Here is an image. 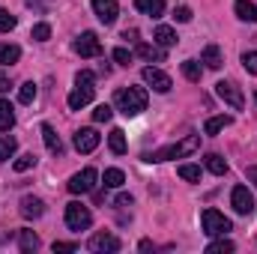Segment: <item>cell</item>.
I'll return each mask as SVG.
<instances>
[{
    "mask_svg": "<svg viewBox=\"0 0 257 254\" xmlns=\"http://www.w3.org/2000/svg\"><path fill=\"white\" fill-rule=\"evenodd\" d=\"M42 141H45V147H48V153H54V156H60L63 153V141H60V135L54 132V126H42Z\"/></svg>",
    "mask_w": 257,
    "mask_h": 254,
    "instance_id": "17",
    "label": "cell"
},
{
    "mask_svg": "<svg viewBox=\"0 0 257 254\" xmlns=\"http://www.w3.org/2000/svg\"><path fill=\"white\" fill-rule=\"evenodd\" d=\"M96 180H99V174H96L93 168H84L81 174H75V177L69 180V191H72V194H87V191L96 189Z\"/></svg>",
    "mask_w": 257,
    "mask_h": 254,
    "instance_id": "9",
    "label": "cell"
},
{
    "mask_svg": "<svg viewBox=\"0 0 257 254\" xmlns=\"http://www.w3.org/2000/svg\"><path fill=\"white\" fill-rule=\"evenodd\" d=\"M111 117H114V111H111V105H99V108L93 111V120H96V123H108Z\"/></svg>",
    "mask_w": 257,
    "mask_h": 254,
    "instance_id": "35",
    "label": "cell"
},
{
    "mask_svg": "<svg viewBox=\"0 0 257 254\" xmlns=\"http://www.w3.org/2000/svg\"><path fill=\"white\" fill-rule=\"evenodd\" d=\"M15 150H18V141L15 138H0V165L9 162L15 156Z\"/></svg>",
    "mask_w": 257,
    "mask_h": 254,
    "instance_id": "28",
    "label": "cell"
},
{
    "mask_svg": "<svg viewBox=\"0 0 257 254\" xmlns=\"http://www.w3.org/2000/svg\"><path fill=\"white\" fill-rule=\"evenodd\" d=\"M33 165H36V156H33V153H24V156H18V159H15V165H12V168H15L18 174H24V171H30Z\"/></svg>",
    "mask_w": 257,
    "mask_h": 254,
    "instance_id": "32",
    "label": "cell"
},
{
    "mask_svg": "<svg viewBox=\"0 0 257 254\" xmlns=\"http://www.w3.org/2000/svg\"><path fill=\"white\" fill-rule=\"evenodd\" d=\"M233 248H236V245H233L230 239H224V236H221V239H215V242H209V245H206V254H230Z\"/></svg>",
    "mask_w": 257,
    "mask_h": 254,
    "instance_id": "29",
    "label": "cell"
},
{
    "mask_svg": "<svg viewBox=\"0 0 257 254\" xmlns=\"http://www.w3.org/2000/svg\"><path fill=\"white\" fill-rule=\"evenodd\" d=\"M108 147H111L114 156H123V153H126V132H123V129H111V135H108Z\"/></svg>",
    "mask_w": 257,
    "mask_h": 254,
    "instance_id": "21",
    "label": "cell"
},
{
    "mask_svg": "<svg viewBox=\"0 0 257 254\" xmlns=\"http://www.w3.org/2000/svg\"><path fill=\"white\" fill-rule=\"evenodd\" d=\"M90 224H93V212H90L81 200L66 203V227H69V230H87Z\"/></svg>",
    "mask_w": 257,
    "mask_h": 254,
    "instance_id": "4",
    "label": "cell"
},
{
    "mask_svg": "<svg viewBox=\"0 0 257 254\" xmlns=\"http://www.w3.org/2000/svg\"><path fill=\"white\" fill-rule=\"evenodd\" d=\"M245 177H248V183H254V186H257V168H254V165L245 171Z\"/></svg>",
    "mask_w": 257,
    "mask_h": 254,
    "instance_id": "42",
    "label": "cell"
},
{
    "mask_svg": "<svg viewBox=\"0 0 257 254\" xmlns=\"http://www.w3.org/2000/svg\"><path fill=\"white\" fill-rule=\"evenodd\" d=\"M18 245H21L24 254H33L39 248V236H36L33 230H21V233H18Z\"/></svg>",
    "mask_w": 257,
    "mask_h": 254,
    "instance_id": "24",
    "label": "cell"
},
{
    "mask_svg": "<svg viewBox=\"0 0 257 254\" xmlns=\"http://www.w3.org/2000/svg\"><path fill=\"white\" fill-rule=\"evenodd\" d=\"M18 57H21V48L18 45H0V63L3 66L18 63Z\"/></svg>",
    "mask_w": 257,
    "mask_h": 254,
    "instance_id": "27",
    "label": "cell"
},
{
    "mask_svg": "<svg viewBox=\"0 0 257 254\" xmlns=\"http://www.w3.org/2000/svg\"><path fill=\"white\" fill-rule=\"evenodd\" d=\"M177 174H180L183 180H189V183H200V168H197V165H180Z\"/></svg>",
    "mask_w": 257,
    "mask_h": 254,
    "instance_id": "30",
    "label": "cell"
},
{
    "mask_svg": "<svg viewBox=\"0 0 257 254\" xmlns=\"http://www.w3.org/2000/svg\"><path fill=\"white\" fill-rule=\"evenodd\" d=\"M93 84H96V75L90 69H81L75 75V90L69 93V108L72 111H81V108H87L93 102V96H96V87Z\"/></svg>",
    "mask_w": 257,
    "mask_h": 254,
    "instance_id": "2",
    "label": "cell"
},
{
    "mask_svg": "<svg viewBox=\"0 0 257 254\" xmlns=\"http://www.w3.org/2000/svg\"><path fill=\"white\" fill-rule=\"evenodd\" d=\"M21 215L24 218H42V212H45V203L39 200V197H33V194H27V197H21Z\"/></svg>",
    "mask_w": 257,
    "mask_h": 254,
    "instance_id": "14",
    "label": "cell"
},
{
    "mask_svg": "<svg viewBox=\"0 0 257 254\" xmlns=\"http://www.w3.org/2000/svg\"><path fill=\"white\" fill-rule=\"evenodd\" d=\"M15 27V15H9V9L0 6V33H9Z\"/></svg>",
    "mask_w": 257,
    "mask_h": 254,
    "instance_id": "34",
    "label": "cell"
},
{
    "mask_svg": "<svg viewBox=\"0 0 257 254\" xmlns=\"http://www.w3.org/2000/svg\"><path fill=\"white\" fill-rule=\"evenodd\" d=\"M200 72H203V69H200L197 60H186V63H183V75H186L189 81H200Z\"/></svg>",
    "mask_w": 257,
    "mask_h": 254,
    "instance_id": "33",
    "label": "cell"
},
{
    "mask_svg": "<svg viewBox=\"0 0 257 254\" xmlns=\"http://www.w3.org/2000/svg\"><path fill=\"white\" fill-rule=\"evenodd\" d=\"M12 126H15V108L6 99H0V132H9Z\"/></svg>",
    "mask_w": 257,
    "mask_h": 254,
    "instance_id": "23",
    "label": "cell"
},
{
    "mask_svg": "<svg viewBox=\"0 0 257 254\" xmlns=\"http://www.w3.org/2000/svg\"><path fill=\"white\" fill-rule=\"evenodd\" d=\"M114 105H117L120 114L138 117L141 111H147V90H144V87H123V90H117Z\"/></svg>",
    "mask_w": 257,
    "mask_h": 254,
    "instance_id": "3",
    "label": "cell"
},
{
    "mask_svg": "<svg viewBox=\"0 0 257 254\" xmlns=\"http://www.w3.org/2000/svg\"><path fill=\"white\" fill-rule=\"evenodd\" d=\"M144 60H150V63H162L165 60V51H162V45H147V42H138V48H135Z\"/></svg>",
    "mask_w": 257,
    "mask_h": 254,
    "instance_id": "19",
    "label": "cell"
},
{
    "mask_svg": "<svg viewBox=\"0 0 257 254\" xmlns=\"http://www.w3.org/2000/svg\"><path fill=\"white\" fill-rule=\"evenodd\" d=\"M18 99H21V105H30V102L36 99V84H33V81L21 84V90H18Z\"/></svg>",
    "mask_w": 257,
    "mask_h": 254,
    "instance_id": "31",
    "label": "cell"
},
{
    "mask_svg": "<svg viewBox=\"0 0 257 254\" xmlns=\"http://www.w3.org/2000/svg\"><path fill=\"white\" fill-rule=\"evenodd\" d=\"M203 165H206V171L215 174V177H224V174H227V162H224L218 153H209V156L203 159Z\"/></svg>",
    "mask_w": 257,
    "mask_h": 254,
    "instance_id": "22",
    "label": "cell"
},
{
    "mask_svg": "<svg viewBox=\"0 0 257 254\" xmlns=\"http://www.w3.org/2000/svg\"><path fill=\"white\" fill-rule=\"evenodd\" d=\"M153 39H156L162 48H171V45H177V30H174V27H168V24H159V27H156V33H153Z\"/></svg>",
    "mask_w": 257,
    "mask_h": 254,
    "instance_id": "18",
    "label": "cell"
},
{
    "mask_svg": "<svg viewBox=\"0 0 257 254\" xmlns=\"http://www.w3.org/2000/svg\"><path fill=\"white\" fill-rule=\"evenodd\" d=\"M230 123H233V117H227V114H221V117H209L206 126H203V132H206V135H218L221 129H227Z\"/></svg>",
    "mask_w": 257,
    "mask_h": 254,
    "instance_id": "25",
    "label": "cell"
},
{
    "mask_svg": "<svg viewBox=\"0 0 257 254\" xmlns=\"http://www.w3.org/2000/svg\"><path fill=\"white\" fill-rule=\"evenodd\" d=\"M57 251H78V245L75 242H54V254Z\"/></svg>",
    "mask_w": 257,
    "mask_h": 254,
    "instance_id": "40",
    "label": "cell"
},
{
    "mask_svg": "<svg viewBox=\"0 0 257 254\" xmlns=\"http://www.w3.org/2000/svg\"><path fill=\"white\" fill-rule=\"evenodd\" d=\"M114 203H117L120 209H123V206H132V194H126V191H123V194H117V200H114Z\"/></svg>",
    "mask_w": 257,
    "mask_h": 254,
    "instance_id": "41",
    "label": "cell"
},
{
    "mask_svg": "<svg viewBox=\"0 0 257 254\" xmlns=\"http://www.w3.org/2000/svg\"><path fill=\"white\" fill-rule=\"evenodd\" d=\"M72 48H75V54H81V57H99V54H102V42H99V36H96L93 30L81 33Z\"/></svg>",
    "mask_w": 257,
    "mask_h": 254,
    "instance_id": "7",
    "label": "cell"
},
{
    "mask_svg": "<svg viewBox=\"0 0 257 254\" xmlns=\"http://www.w3.org/2000/svg\"><path fill=\"white\" fill-rule=\"evenodd\" d=\"M135 9L150 15V18H162L165 15V0H135Z\"/></svg>",
    "mask_w": 257,
    "mask_h": 254,
    "instance_id": "16",
    "label": "cell"
},
{
    "mask_svg": "<svg viewBox=\"0 0 257 254\" xmlns=\"http://www.w3.org/2000/svg\"><path fill=\"white\" fill-rule=\"evenodd\" d=\"M230 206H233L239 215H251V212H254V197H251L248 186H236V189L230 191Z\"/></svg>",
    "mask_w": 257,
    "mask_h": 254,
    "instance_id": "10",
    "label": "cell"
},
{
    "mask_svg": "<svg viewBox=\"0 0 257 254\" xmlns=\"http://www.w3.org/2000/svg\"><path fill=\"white\" fill-rule=\"evenodd\" d=\"M254 102H257V93H254Z\"/></svg>",
    "mask_w": 257,
    "mask_h": 254,
    "instance_id": "44",
    "label": "cell"
},
{
    "mask_svg": "<svg viewBox=\"0 0 257 254\" xmlns=\"http://www.w3.org/2000/svg\"><path fill=\"white\" fill-rule=\"evenodd\" d=\"M144 84L153 87L156 93H171V87H174L171 75L162 72V69H156V66H147V69H144Z\"/></svg>",
    "mask_w": 257,
    "mask_h": 254,
    "instance_id": "8",
    "label": "cell"
},
{
    "mask_svg": "<svg viewBox=\"0 0 257 254\" xmlns=\"http://www.w3.org/2000/svg\"><path fill=\"white\" fill-rule=\"evenodd\" d=\"M123 183H126V174L120 168H108L105 171V189H120Z\"/></svg>",
    "mask_w": 257,
    "mask_h": 254,
    "instance_id": "26",
    "label": "cell"
},
{
    "mask_svg": "<svg viewBox=\"0 0 257 254\" xmlns=\"http://www.w3.org/2000/svg\"><path fill=\"white\" fill-rule=\"evenodd\" d=\"M174 18H177L180 24H186V21H192V9H189V6H177V9H174Z\"/></svg>",
    "mask_w": 257,
    "mask_h": 254,
    "instance_id": "38",
    "label": "cell"
},
{
    "mask_svg": "<svg viewBox=\"0 0 257 254\" xmlns=\"http://www.w3.org/2000/svg\"><path fill=\"white\" fill-rule=\"evenodd\" d=\"M99 141H102V138H99L96 129H78V132H75V150H78V153H93V150L99 147Z\"/></svg>",
    "mask_w": 257,
    "mask_h": 254,
    "instance_id": "12",
    "label": "cell"
},
{
    "mask_svg": "<svg viewBox=\"0 0 257 254\" xmlns=\"http://www.w3.org/2000/svg\"><path fill=\"white\" fill-rule=\"evenodd\" d=\"M9 90V78L6 75H0V93H6Z\"/></svg>",
    "mask_w": 257,
    "mask_h": 254,
    "instance_id": "43",
    "label": "cell"
},
{
    "mask_svg": "<svg viewBox=\"0 0 257 254\" xmlns=\"http://www.w3.org/2000/svg\"><path fill=\"white\" fill-rule=\"evenodd\" d=\"M93 12L102 24H114L120 15V6H117V0H93Z\"/></svg>",
    "mask_w": 257,
    "mask_h": 254,
    "instance_id": "13",
    "label": "cell"
},
{
    "mask_svg": "<svg viewBox=\"0 0 257 254\" xmlns=\"http://www.w3.org/2000/svg\"><path fill=\"white\" fill-rule=\"evenodd\" d=\"M87 248L93 254H114V251H120V239L114 233H96V236H90Z\"/></svg>",
    "mask_w": 257,
    "mask_h": 254,
    "instance_id": "11",
    "label": "cell"
},
{
    "mask_svg": "<svg viewBox=\"0 0 257 254\" xmlns=\"http://www.w3.org/2000/svg\"><path fill=\"white\" fill-rule=\"evenodd\" d=\"M236 18L239 21H248V24H257V6L251 0H236Z\"/></svg>",
    "mask_w": 257,
    "mask_h": 254,
    "instance_id": "20",
    "label": "cell"
},
{
    "mask_svg": "<svg viewBox=\"0 0 257 254\" xmlns=\"http://www.w3.org/2000/svg\"><path fill=\"white\" fill-rule=\"evenodd\" d=\"M197 147H200V135H186V138H183V141H177V144H168V147H162V150L144 153V162H168V159H183V156H192Z\"/></svg>",
    "mask_w": 257,
    "mask_h": 254,
    "instance_id": "1",
    "label": "cell"
},
{
    "mask_svg": "<svg viewBox=\"0 0 257 254\" xmlns=\"http://www.w3.org/2000/svg\"><path fill=\"white\" fill-rule=\"evenodd\" d=\"M33 39H36V42H48V39H51V27H48V24H36V27H33Z\"/></svg>",
    "mask_w": 257,
    "mask_h": 254,
    "instance_id": "36",
    "label": "cell"
},
{
    "mask_svg": "<svg viewBox=\"0 0 257 254\" xmlns=\"http://www.w3.org/2000/svg\"><path fill=\"white\" fill-rule=\"evenodd\" d=\"M242 66H245L251 75H257V51H245V54H242Z\"/></svg>",
    "mask_w": 257,
    "mask_h": 254,
    "instance_id": "37",
    "label": "cell"
},
{
    "mask_svg": "<svg viewBox=\"0 0 257 254\" xmlns=\"http://www.w3.org/2000/svg\"><path fill=\"white\" fill-rule=\"evenodd\" d=\"M200 63H206V69L218 72V69H221V63H224V57H221V48H218V45H206V48L200 51Z\"/></svg>",
    "mask_w": 257,
    "mask_h": 254,
    "instance_id": "15",
    "label": "cell"
},
{
    "mask_svg": "<svg viewBox=\"0 0 257 254\" xmlns=\"http://www.w3.org/2000/svg\"><path fill=\"white\" fill-rule=\"evenodd\" d=\"M215 93H218V99H221V102H227L233 111H242L245 99H242V90H239L233 81H218V84H215Z\"/></svg>",
    "mask_w": 257,
    "mask_h": 254,
    "instance_id": "6",
    "label": "cell"
},
{
    "mask_svg": "<svg viewBox=\"0 0 257 254\" xmlns=\"http://www.w3.org/2000/svg\"><path fill=\"white\" fill-rule=\"evenodd\" d=\"M114 60H117L120 66H128V63H132V51H126V48H117V51H114Z\"/></svg>",
    "mask_w": 257,
    "mask_h": 254,
    "instance_id": "39",
    "label": "cell"
},
{
    "mask_svg": "<svg viewBox=\"0 0 257 254\" xmlns=\"http://www.w3.org/2000/svg\"><path fill=\"white\" fill-rule=\"evenodd\" d=\"M200 221H203V233H206V236H224L227 230H233L230 218H224L218 209H203Z\"/></svg>",
    "mask_w": 257,
    "mask_h": 254,
    "instance_id": "5",
    "label": "cell"
}]
</instances>
